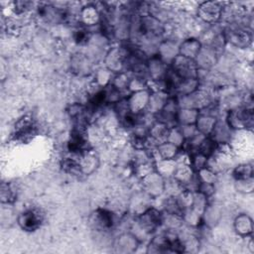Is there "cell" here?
Masks as SVG:
<instances>
[{
  "label": "cell",
  "mask_w": 254,
  "mask_h": 254,
  "mask_svg": "<svg viewBox=\"0 0 254 254\" xmlns=\"http://www.w3.org/2000/svg\"><path fill=\"white\" fill-rule=\"evenodd\" d=\"M63 169L65 172H67L69 174H72V175H75L77 173H82L80 165H79V162L75 161L73 159H69V158L64 160V162H63Z\"/></svg>",
  "instance_id": "19"
},
{
  "label": "cell",
  "mask_w": 254,
  "mask_h": 254,
  "mask_svg": "<svg viewBox=\"0 0 254 254\" xmlns=\"http://www.w3.org/2000/svg\"><path fill=\"white\" fill-rule=\"evenodd\" d=\"M234 229L240 236H248L252 233L253 224L252 219L249 215L241 213L234 219Z\"/></svg>",
  "instance_id": "9"
},
{
  "label": "cell",
  "mask_w": 254,
  "mask_h": 254,
  "mask_svg": "<svg viewBox=\"0 0 254 254\" xmlns=\"http://www.w3.org/2000/svg\"><path fill=\"white\" fill-rule=\"evenodd\" d=\"M140 244L138 238L132 233H123L117 237L115 241V247L118 252L130 253L136 251Z\"/></svg>",
  "instance_id": "5"
},
{
  "label": "cell",
  "mask_w": 254,
  "mask_h": 254,
  "mask_svg": "<svg viewBox=\"0 0 254 254\" xmlns=\"http://www.w3.org/2000/svg\"><path fill=\"white\" fill-rule=\"evenodd\" d=\"M197 14H198V17L201 18L204 22L213 23L220 18L222 14V7L217 2H213V1L203 2L199 5Z\"/></svg>",
  "instance_id": "3"
},
{
  "label": "cell",
  "mask_w": 254,
  "mask_h": 254,
  "mask_svg": "<svg viewBox=\"0 0 254 254\" xmlns=\"http://www.w3.org/2000/svg\"><path fill=\"white\" fill-rule=\"evenodd\" d=\"M34 123L31 118L24 117L20 119L15 126V134L17 137H28L34 132Z\"/></svg>",
  "instance_id": "13"
},
{
  "label": "cell",
  "mask_w": 254,
  "mask_h": 254,
  "mask_svg": "<svg viewBox=\"0 0 254 254\" xmlns=\"http://www.w3.org/2000/svg\"><path fill=\"white\" fill-rule=\"evenodd\" d=\"M162 222L163 215L161 211L154 207L146 208L142 213L139 214L138 217V223L146 233H151L155 231Z\"/></svg>",
  "instance_id": "1"
},
{
  "label": "cell",
  "mask_w": 254,
  "mask_h": 254,
  "mask_svg": "<svg viewBox=\"0 0 254 254\" xmlns=\"http://www.w3.org/2000/svg\"><path fill=\"white\" fill-rule=\"evenodd\" d=\"M150 100V97L148 96V93L146 91H137L136 93H134L129 100L127 101L129 109L133 112L136 113L138 111H140L142 108H144L148 102Z\"/></svg>",
  "instance_id": "12"
},
{
  "label": "cell",
  "mask_w": 254,
  "mask_h": 254,
  "mask_svg": "<svg viewBox=\"0 0 254 254\" xmlns=\"http://www.w3.org/2000/svg\"><path fill=\"white\" fill-rule=\"evenodd\" d=\"M226 40L238 48H246L251 44L252 37L244 29H233L226 35Z\"/></svg>",
  "instance_id": "6"
},
{
  "label": "cell",
  "mask_w": 254,
  "mask_h": 254,
  "mask_svg": "<svg viewBox=\"0 0 254 254\" xmlns=\"http://www.w3.org/2000/svg\"><path fill=\"white\" fill-rule=\"evenodd\" d=\"M200 50H201V46L197 40L189 39V40H186L179 48V55L193 61L194 59L197 58Z\"/></svg>",
  "instance_id": "7"
},
{
  "label": "cell",
  "mask_w": 254,
  "mask_h": 254,
  "mask_svg": "<svg viewBox=\"0 0 254 254\" xmlns=\"http://www.w3.org/2000/svg\"><path fill=\"white\" fill-rule=\"evenodd\" d=\"M252 111L247 108L232 111L228 117V127L231 128H246L252 124Z\"/></svg>",
  "instance_id": "4"
},
{
  "label": "cell",
  "mask_w": 254,
  "mask_h": 254,
  "mask_svg": "<svg viewBox=\"0 0 254 254\" xmlns=\"http://www.w3.org/2000/svg\"><path fill=\"white\" fill-rule=\"evenodd\" d=\"M146 191L149 195H153L155 191L161 192L165 190V184L162 180V176L158 173H150L145 177Z\"/></svg>",
  "instance_id": "10"
},
{
  "label": "cell",
  "mask_w": 254,
  "mask_h": 254,
  "mask_svg": "<svg viewBox=\"0 0 254 254\" xmlns=\"http://www.w3.org/2000/svg\"><path fill=\"white\" fill-rule=\"evenodd\" d=\"M233 177L236 181H244L253 178V168L250 164H241L233 171Z\"/></svg>",
  "instance_id": "16"
},
{
  "label": "cell",
  "mask_w": 254,
  "mask_h": 254,
  "mask_svg": "<svg viewBox=\"0 0 254 254\" xmlns=\"http://www.w3.org/2000/svg\"><path fill=\"white\" fill-rule=\"evenodd\" d=\"M93 218H94V223L98 227L104 230L111 228L114 224L113 214L106 209H102V208L97 209L93 214Z\"/></svg>",
  "instance_id": "11"
},
{
  "label": "cell",
  "mask_w": 254,
  "mask_h": 254,
  "mask_svg": "<svg viewBox=\"0 0 254 254\" xmlns=\"http://www.w3.org/2000/svg\"><path fill=\"white\" fill-rule=\"evenodd\" d=\"M81 19L85 25H93L99 19V14L94 6H86L81 10Z\"/></svg>",
  "instance_id": "17"
},
{
  "label": "cell",
  "mask_w": 254,
  "mask_h": 254,
  "mask_svg": "<svg viewBox=\"0 0 254 254\" xmlns=\"http://www.w3.org/2000/svg\"><path fill=\"white\" fill-rule=\"evenodd\" d=\"M89 33L86 29L84 28H80V29H77L74 33V41L79 44V45H82V44H85L88 40H89Z\"/></svg>",
  "instance_id": "21"
},
{
  "label": "cell",
  "mask_w": 254,
  "mask_h": 254,
  "mask_svg": "<svg viewBox=\"0 0 254 254\" xmlns=\"http://www.w3.org/2000/svg\"><path fill=\"white\" fill-rule=\"evenodd\" d=\"M16 199V194L9 185L3 184L1 187V200L2 202L12 203Z\"/></svg>",
  "instance_id": "20"
},
{
  "label": "cell",
  "mask_w": 254,
  "mask_h": 254,
  "mask_svg": "<svg viewBox=\"0 0 254 254\" xmlns=\"http://www.w3.org/2000/svg\"><path fill=\"white\" fill-rule=\"evenodd\" d=\"M168 127L169 126L163 122H159L155 124L151 129V136L156 140H159L162 138L167 139V137H169V134H170Z\"/></svg>",
  "instance_id": "18"
},
{
  "label": "cell",
  "mask_w": 254,
  "mask_h": 254,
  "mask_svg": "<svg viewBox=\"0 0 254 254\" xmlns=\"http://www.w3.org/2000/svg\"><path fill=\"white\" fill-rule=\"evenodd\" d=\"M43 221L42 214L36 209H28L18 216V224L25 231L37 230Z\"/></svg>",
  "instance_id": "2"
},
{
  "label": "cell",
  "mask_w": 254,
  "mask_h": 254,
  "mask_svg": "<svg viewBox=\"0 0 254 254\" xmlns=\"http://www.w3.org/2000/svg\"><path fill=\"white\" fill-rule=\"evenodd\" d=\"M179 151V147L171 142H163L158 145V152L162 160H173Z\"/></svg>",
  "instance_id": "15"
},
{
  "label": "cell",
  "mask_w": 254,
  "mask_h": 254,
  "mask_svg": "<svg viewBox=\"0 0 254 254\" xmlns=\"http://www.w3.org/2000/svg\"><path fill=\"white\" fill-rule=\"evenodd\" d=\"M68 150L73 153H80L81 155L87 152V140L79 130H74L67 144Z\"/></svg>",
  "instance_id": "8"
},
{
  "label": "cell",
  "mask_w": 254,
  "mask_h": 254,
  "mask_svg": "<svg viewBox=\"0 0 254 254\" xmlns=\"http://www.w3.org/2000/svg\"><path fill=\"white\" fill-rule=\"evenodd\" d=\"M196 126H197V129L198 131L203 134V135H208V134H211L216 122H215V119L211 116H208V115H204V116H199L197 117L196 119Z\"/></svg>",
  "instance_id": "14"
}]
</instances>
